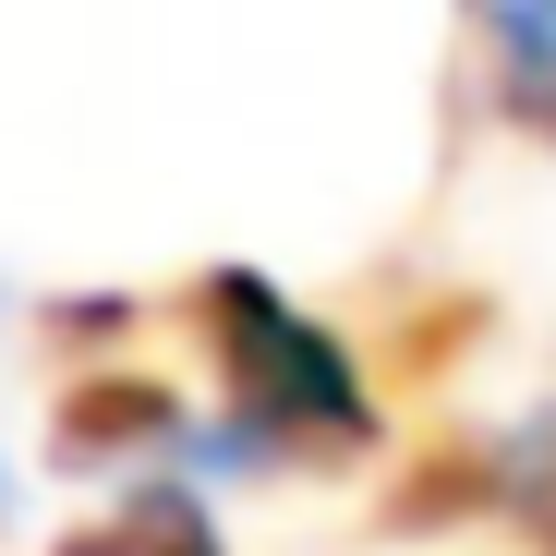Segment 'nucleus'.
I'll use <instances>...</instances> for the list:
<instances>
[{
	"label": "nucleus",
	"mask_w": 556,
	"mask_h": 556,
	"mask_svg": "<svg viewBox=\"0 0 556 556\" xmlns=\"http://www.w3.org/2000/svg\"><path fill=\"white\" fill-rule=\"evenodd\" d=\"M49 556H218V520H206L194 496H169V484H146L134 508H110V520H85V532H61Z\"/></svg>",
	"instance_id": "f03ea898"
},
{
	"label": "nucleus",
	"mask_w": 556,
	"mask_h": 556,
	"mask_svg": "<svg viewBox=\"0 0 556 556\" xmlns=\"http://www.w3.org/2000/svg\"><path fill=\"white\" fill-rule=\"evenodd\" d=\"M520 508H532V532H544V556H556V424H544L532 472H520Z\"/></svg>",
	"instance_id": "423d86ee"
},
{
	"label": "nucleus",
	"mask_w": 556,
	"mask_h": 556,
	"mask_svg": "<svg viewBox=\"0 0 556 556\" xmlns=\"http://www.w3.org/2000/svg\"><path fill=\"white\" fill-rule=\"evenodd\" d=\"M484 496H496V459H484V447H435V472H412L388 520L424 532V520H459V508H484Z\"/></svg>",
	"instance_id": "39448f33"
},
{
	"label": "nucleus",
	"mask_w": 556,
	"mask_h": 556,
	"mask_svg": "<svg viewBox=\"0 0 556 556\" xmlns=\"http://www.w3.org/2000/svg\"><path fill=\"white\" fill-rule=\"evenodd\" d=\"M169 435V388L157 376H85L61 388V459H110V447H146Z\"/></svg>",
	"instance_id": "7ed1b4c3"
},
{
	"label": "nucleus",
	"mask_w": 556,
	"mask_h": 556,
	"mask_svg": "<svg viewBox=\"0 0 556 556\" xmlns=\"http://www.w3.org/2000/svg\"><path fill=\"white\" fill-rule=\"evenodd\" d=\"M496 73H508V110L556 134V0H496Z\"/></svg>",
	"instance_id": "20e7f679"
},
{
	"label": "nucleus",
	"mask_w": 556,
	"mask_h": 556,
	"mask_svg": "<svg viewBox=\"0 0 556 556\" xmlns=\"http://www.w3.org/2000/svg\"><path fill=\"white\" fill-rule=\"evenodd\" d=\"M194 327L218 351V388H230V424L254 447H291V459H363L376 447V400H363L351 351L254 266H206L194 278Z\"/></svg>",
	"instance_id": "f257e3e1"
}]
</instances>
